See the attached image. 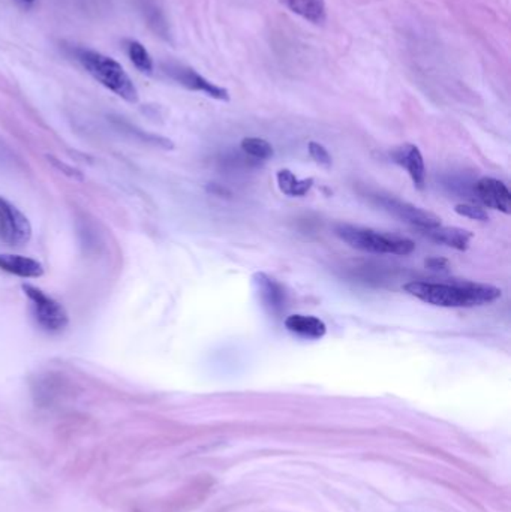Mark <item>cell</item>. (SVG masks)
Wrapping results in <instances>:
<instances>
[{
	"instance_id": "1",
	"label": "cell",
	"mask_w": 511,
	"mask_h": 512,
	"mask_svg": "<svg viewBox=\"0 0 511 512\" xmlns=\"http://www.w3.org/2000/svg\"><path fill=\"white\" fill-rule=\"evenodd\" d=\"M408 294L438 307H475L496 301L501 289L486 283L411 282L403 286Z\"/></svg>"
},
{
	"instance_id": "2",
	"label": "cell",
	"mask_w": 511,
	"mask_h": 512,
	"mask_svg": "<svg viewBox=\"0 0 511 512\" xmlns=\"http://www.w3.org/2000/svg\"><path fill=\"white\" fill-rule=\"evenodd\" d=\"M77 57L84 69L107 89L130 102V104L138 100L135 84L129 78L123 66L115 62L114 58L92 50H78Z\"/></svg>"
},
{
	"instance_id": "3",
	"label": "cell",
	"mask_w": 511,
	"mask_h": 512,
	"mask_svg": "<svg viewBox=\"0 0 511 512\" xmlns=\"http://www.w3.org/2000/svg\"><path fill=\"white\" fill-rule=\"evenodd\" d=\"M334 232L336 236L351 247L371 254L410 255L415 249V244L411 240L363 226L339 224L334 226Z\"/></svg>"
},
{
	"instance_id": "4",
	"label": "cell",
	"mask_w": 511,
	"mask_h": 512,
	"mask_svg": "<svg viewBox=\"0 0 511 512\" xmlns=\"http://www.w3.org/2000/svg\"><path fill=\"white\" fill-rule=\"evenodd\" d=\"M23 291L27 298L31 300L35 319L43 330L57 333L66 328L69 324V316L59 301H56L53 297L47 296L46 292L32 285H24Z\"/></svg>"
},
{
	"instance_id": "5",
	"label": "cell",
	"mask_w": 511,
	"mask_h": 512,
	"mask_svg": "<svg viewBox=\"0 0 511 512\" xmlns=\"http://www.w3.org/2000/svg\"><path fill=\"white\" fill-rule=\"evenodd\" d=\"M32 237L29 219L12 202L0 197V239L11 246H23Z\"/></svg>"
},
{
	"instance_id": "6",
	"label": "cell",
	"mask_w": 511,
	"mask_h": 512,
	"mask_svg": "<svg viewBox=\"0 0 511 512\" xmlns=\"http://www.w3.org/2000/svg\"><path fill=\"white\" fill-rule=\"evenodd\" d=\"M381 204L386 207V210H388L394 216H398L399 219H402V221L415 225L420 229H426V228L441 225L440 217L435 216L433 213H430L428 210L415 207L410 202L387 197V198H381Z\"/></svg>"
},
{
	"instance_id": "7",
	"label": "cell",
	"mask_w": 511,
	"mask_h": 512,
	"mask_svg": "<svg viewBox=\"0 0 511 512\" xmlns=\"http://www.w3.org/2000/svg\"><path fill=\"white\" fill-rule=\"evenodd\" d=\"M167 72L168 74L179 81L182 85L187 87V89L195 90V92H202L206 93L207 96L217 99V100H229V93L224 87H219L213 83H210L209 80L204 78L202 75H200L198 72H195L191 68H185V66H167Z\"/></svg>"
},
{
	"instance_id": "8",
	"label": "cell",
	"mask_w": 511,
	"mask_h": 512,
	"mask_svg": "<svg viewBox=\"0 0 511 512\" xmlns=\"http://www.w3.org/2000/svg\"><path fill=\"white\" fill-rule=\"evenodd\" d=\"M475 192L486 207L500 210L505 214L511 213V194L502 182L492 177H483L477 182Z\"/></svg>"
},
{
	"instance_id": "9",
	"label": "cell",
	"mask_w": 511,
	"mask_h": 512,
	"mask_svg": "<svg viewBox=\"0 0 511 512\" xmlns=\"http://www.w3.org/2000/svg\"><path fill=\"white\" fill-rule=\"evenodd\" d=\"M391 157L398 165L403 167L415 187L423 189L426 184V168L423 155L414 144H403L391 153Z\"/></svg>"
},
{
	"instance_id": "10",
	"label": "cell",
	"mask_w": 511,
	"mask_h": 512,
	"mask_svg": "<svg viewBox=\"0 0 511 512\" xmlns=\"http://www.w3.org/2000/svg\"><path fill=\"white\" fill-rule=\"evenodd\" d=\"M421 231L430 240L456 249V251H466L473 240V232L462 229V228H456V226L438 225V226L426 228Z\"/></svg>"
},
{
	"instance_id": "11",
	"label": "cell",
	"mask_w": 511,
	"mask_h": 512,
	"mask_svg": "<svg viewBox=\"0 0 511 512\" xmlns=\"http://www.w3.org/2000/svg\"><path fill=\"white\" fill-rule=\"evenodd\" d=\"M285 327L288 331L300 335V338L315 340L323 339L327 333V327L323 320L309 315H289L285 319Z\"/></svg>"
},
{
	"instance_id": "12",
	"label": "cell",
	"mask_w": 511,
	"mask_h": 512,
	"mask_svg": "<svg viewBox=\"0 0 511 512\" xmlns=\"http://www.w3.org/2000/svg\"><path fill=\"white\" fill-rule=\"evenodd\" d=\"M0 270L24 277V279L26 277H41L43 274V267L36 259L9 254H0Z\"/></svg>"
},
{
	"instance_id": "13",
	"label": "cell",
	"mask_w": 511,
	"mask_h": 512,
	"mask_svg": "<svg viewBox=\"0 0 511 512\" xmlns=\"http://www.w3.org/2000/svg\"><path fill=\"white\" fill-rule=\"evenodd\" d=\"M297 16L306 19L315 24L326 23V2L324 0H282Z\"/></svg>"
},
{
	"instance_id": "14",
	"label": "cell",
	"mask_w": 511,
	"mask_h": 512,
	"mask_svg": "<svg viewBox=\"0 0 511 512\" xmlns=\"http://www.w3.org/2000/svg\"><path fill=\"white\" fill-rule=\"evenodd\" d=\"M255 282L258 283L259 294L266 305H269L273 312L281 310L284 307V289L281 285L270 279L264 273H258L255 276Z\"/></svg>"
},
{
	"instance_id": "15",
	"label": "cell",
	"mask_w": 511,
	"mask_h": 512,
	"mask_svg": "<svg viewBox=\"0 0 511 512\" xmlns=\"http://www.w3.org/2000/svg\"><path fill=\"white\" fill-rule=\"evenodd\" d=\"M277 186H279L281 192L288 197H304L308 195L309 190L314 186V179H297L294 172L289 169H281L276 174Z\"/></svg>"
},
{
	"instance_id": "16",
	"label": "cell",
	"mask_w": 511,
	"mask_h": 512,
	"mask_svg": "<svg viewBox=\"0 0 511 512\" xmlns=\"http://www.w3.org/2000/svg\"><path fill=\"white\" fill-rule=\"evenodd\" d=\"M128 56L130 58V62L134 63V66L137 69L144 72V74H152V70H153L152 56L149 54L148 50H145L143 43H140L138 41H129L128 42Z\"/></svg>"
},
{
	"instance_id": "17",
	"label": "cell",
	"mask_w": 511,
	"mask_h": 512,
	"mask_svg": "<svg viewBox=\"0 0 511 512\" xmlns=\"http://www.w3.org/2000/svg\"><path fill=\"white\" fill-rule=\"evenodd\" d=\"M242 149L246 155L259 160H266L273 156L272 144L262 138H244L242 141Z\"/></svg>"
},
{
	"instance_id": "18",
	"label": "cell",
	"mask_w": 511,
	"mask_h": 512,
	"mask_svg": "<svg viewBox=\"0 0 511 512\" xmlns=\"http://www.w3.org/2000/svg\"><path fill=\"white\" fill-rule=\"evenodd\" d=\"M455 211L463 217L473 219V221H480V222H487L489 221V214L485 209L477 207V206H471V204H459L456 206Z\"/></svg>"
},
{
	"instance_id": "19",
	"label": "cell",
	"mask_w": 511,
	"mask_h": 512,
	"mask_svg": "<svg viewBox=\"0 0 511 512\" xmlns=\"http://www.w3.org/2000/svg\"><path fill=\"white\" fill-rule=\"evenodd\" d=\"M308 150H309L311 157L315 160L316 164H319L321 167H326V168L331 167V156L323 144L311 141L308 145Z\"/></svg>"
},
{
	"instance_id": "20",
	"label": "cell",
	"mask_w": 511,
	"mask_h": 512,
	"mask_svg": "<svg viewBox=\"0 0 511 512\" xmlns=\"http://www.w3.org/2000/svg\"><path fill=\"white\" fill-rule=\"evenodd\" d=\"M448 261L444 259V258H429L426 261V267H429L430 270H435V271H445L448 270Z\"/></svg>"
},
{
	"instance_id": "21",
	"label": "cell",
	"mask_w": 511,
	"mask_h": 512,
	"mask_svg": "<svg viewBox=\"0 0 511 512\" xmlns=\"http://www.w3.org/2000/svg\"><path fill=\"white\" fill-rule=\"evenodd\" d=\"M17 2L21 4L23 6H29V5H32V4L35 2V0H17Z\"/></svg>"
}]
</instances>
